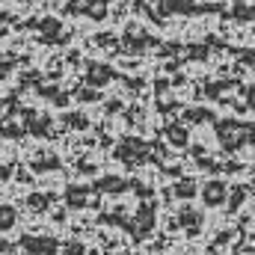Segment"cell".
<instances>
[{
	"label": "cell",
	"instance_id": "obj_1",
	"mask_svg": "<svg viewBox=\"0 0 255 255\" xmlns=\"http://www.w3.org/2000/svg\"><path fill=\"white\" fill-rule=\"evenodd\" d=\"M18 247L27 255H57L60 253V244L54 238H45V235H24Z\"/></svg>",
	"mask_w": 255,
	"mask_h": 255
},
{
	"label": "cell",
	"instance_id": "obj_7",
	"mask_svg": "<svg viewBox=\"0 0 255 255\" xmlns=\"http://www.w3.org/2000/svg\"><path fill=\"white\" fill-rule=\"evenodd\" d=\"M60 250H65V255H83V247H80V244H74V241H71V244H65V247H60Z\"/></svg>",
	"mask_w": 255,
	"mask_h": 255
},
{
	"label": "cell",
	"instance_id": "obj_3",
	"mask_svg": "<svg viewBox=\"0 0 255 255\" xmlns=\"http://www.w3.org/2000/svg\"><path fill=\"white\" fill-rule=\"evenodd\" d=\"M15 226H18V211H15V205H0V235L12 232Z\"/></svg>",
	"mask_w": 255,
	"mask_h": 255
},
{
	"label": "cell",
	"instance_id": "obj_5",
	"mask_svg": "<svg viewBox=\"0 0 255 255\" xmlns=\"http://www.w3.org/2000/svg\"><path fill=\"white\" fill-rule=\"evenodd\" d=\"M128 184L125 181H119V178H101L98 181V190H107V193H122Z\"/></svg>",
	"mask_w": 255,
	"mask_h": 255
},
{
	"label": "cell",
	"instance_id": "obj_9",
	"mask_svg": "<svg viewBox=\"0 0 255 255\" xmlns=\"http://www.w3.org/2000/svg\"><path fill=\"white\" fill-rule=\"evenodd\" d=\"M9 250H12V247H9V244H6V241L0 238V253H9Z\"/></svg>",
	"mask_w": 255,
	"mask_h": 255
},
{
	"label": "cell",
	"instance_id": "obj_2",
	"mask_svg": "<svg viewBox=\"0 0 255 255\" xmlns=\"http://www.w3.org/2000/svg\"><path fill=\"white\" fill-rule=\"evenodd\" d=\"M226 196H229V190H226L223 181H208L205 190H202V199H205L208 208H220V205L226 202Z\"/></svg>",
	"mask_w": 255,
	"mask_h": 255
},
{
	"label": "cell",
	"instance_id": "obj_4",
	"mask_svg": "<svg viewBox=\"0 0 255 255\" xmlns=\"http://www.w3.org/2000/svg\"><path fill=\"white\" fill-rule=\"evenodd\" d=\"M65 202H68V208H86L89 205V190L86 187H68Z\"/></svg>",
	"mask_w": 255,
	"mask_h": 255
},
{
	"label": "cell",
	"instance_id": "obj_10",
	"mask_svg": "<svg viewBox=\"0 0 255 255\" xmlns=\"http://www.w3.org/2000/svg\"><path fill=\"white\" fill-rule=\"evenodd\" d=\"M250 104H253V107H255V86H253V89H250Z\"/></svg>",
	"mask_w": 255,
	"mask_h": 255
},
{
	"label": "cell",
	"instance_id": "obj_8",
	"mask_svg": "<svg viewBox=\"0 0 255 255\" xmlns=\"http://www.w3.org/2000/svg\"><path fill=\"white\" fill-rule=\"evenodd\" d=\"M30 205H33V208H48V199H36V196H33Z\"/></svg>",
	"mask_w": 255,
	"mask_h": 255
},
{
	"label": "cell",
	"instance_id": "obj_6",
	"mask_svg": "<svg viewBox=\"0 0 255 255\" xmlns=\"http://www.w3.org/2000/svg\"><path fill=\"white\" fill-rule=\"evenodd\" d=\"M193 193H196V184H193V181H181V184H175V196H181V199H190Z\"/></svg>",
	"mask_w": 255,
	"mask_h": 255
}]
</instances>
